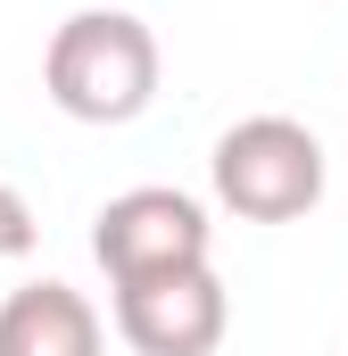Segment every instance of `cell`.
<instances>
[{
    "label": "cell",
    "mask_w": 348,
    "mask_h": 356,
    "mask_svg": "<svg viewBox=\"0 0 348 356\" xmlns=\"http://www.w3.org/2000/svg\"><path fill=\"white\" fill-rule=\"evenodd\" d=\"M158 75H166L158 33L133 8H116V0L108 8H75L50 33V50H42V91L75 124H133L158 99Z\"/></svg>",
    "instance_id": "obj_1"
},
{
    "label": "cell",
    "mask_w": 348,
    "mask_h": 356,
    "mask_svg": "<svg viewBox=\"0 0 348 356\" xmlns=\"http://www.w3.org/2000/svg\"><path fill=\"white\" fill-rule=\"evenodd\" d=\"M324 182H332V158H324L315 124H299V116H241L207 149V191L241 224H299V216H315Z\"/></svg>",
    "instance_id": "obj_2"
},
{
    "label": "cell",
    "mask_w": 348,
    "mask_h": 356,
    "mask_svg": "<svg viewBox=\"0 0 348 356\" xmlns=\"http://www.w3.org/2000/svg\"><path fill=\"white\" fill-rule=\"evenodd\" d=\"M207 249H216V224L174 182H133V191H116L91 216V257L108 273V290L158 282V273H191V266H207Z\"/></svg>",
    "instance_id": "obj_3"
},
{
    "label": "cell",
    "mask_w": 348,
    "mask_h": 356,
    "mask_svg": "<svg viewBox=\"0 0 348 356\" xmlns=\"http://www.w3.org/2000/svg\"><path fill=\"white\" fill-rule=\"evenodd\" d=\"M232 332V298L216 266L158 273V282H125L116 290V340L133 356H216Z\"/></svg>",
    "instance_id": "obj_4"
},
{
    "label": "cell",
    "mask_w": 348,
    "mask_h": 356,
    "mask_svg": "<svg viewBox=\"0 0 348 356\" xmlns=\"http://www.w3.org/2000/svg\"><path fill=\"white\" fill-rule=\"evenodd\" d=\"M100 348H108V323L75 282L42 273L0 298V356H100Z\"/></svg>",
    "instance_id": "obj_5"
},
{
    "label": "cell",
    "mask_w": 348,
    "mask_h": 356,
    "mask_svg": "<svg viewBox=\"0 0 348 356\" xmlns=\"http://www.w3.org/2000/svg\"><path fill=\"white\" fill-rule=\"evenodd\" d=\"M33 241H42V224H33V199H25L17 182H0V266H17Z\"/></svg>",
    "instance_id": "obj_6"
}]
</instances>
